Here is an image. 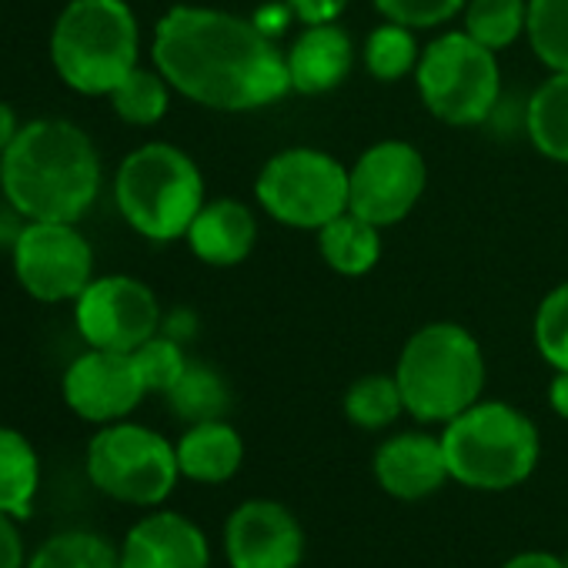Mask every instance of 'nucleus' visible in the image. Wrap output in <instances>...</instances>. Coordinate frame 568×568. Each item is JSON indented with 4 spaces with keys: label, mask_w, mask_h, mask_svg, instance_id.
Returning <instances> with one entry per match:
<instances>
[{
    "label": "nucleus",
    "mask_w": 568,
    "mask_h": 568,
    "mask_svg": "<svg viewBox=\"0 0 568 568\" xmlns=\"http://www.w3.org/2000/svg\"><path fill=\"white\" fill-rule=\"evenodd\" d=\"M501 568H568L565 558L551 555V551H521L515 558H508Z\"/></svg>",
    "instance_id": "36"
},
{
    "label": "nucleus",
    "mask_w": 568,
    "mask_h": 568,
    "mask_svg": "<svg viewBox=\"0 0 568 568\" xmlns=\"http://www.w3.org/2000/svg\"><path fill=\"white\" fill-rule=\"evenodd\" d=\"M415 88L435 121L452 128H478L501 101V68L495 51L465 31H445L422 48Z\"/></svg>",
    "instance_id": "7"
},
{
    "label": "nucleus",
    "mask_w": 568,
    "mask_h": 568,
    "mask_svg": "<svg viewBox=\"0 0 568 568\" xmlns=\"http://www.w3.org/2000/svg\"><path fill=\"white\" fill-rule=\"evenodd\" d=\"M565 565H568V555H565Z\"/></svg>",
    "instance_id": "40"
},
{
    "label": "nucleus",
    "mask_w": 568,
    "mask_h": 568,
    "mask_svg": "<svg viewBox=\"0 0 568 568\" xmlns=\"http://www.w3.org/2000/svg\"><path fill=\"white\" fill-rule=\"evenodd\" d=\"M348 174H352L348 211H355L358 217H365L382 231L402 224L415 211L428 184V164L422 151L398 138L378 141L368 151H362L358 161L348 168Z\"/></svg>",
    "instance_id": "12"
},
{
    "label": "nucleus",
    "mask_w": 568,
    "mask_h": 568,
    "mask_svg": "<svg viewBox=\"0 0 568 568\" xmlns=\"http://www.w3.org/2000/svg\"><path fill=\"white\" fill-rule=\"evenodd\" d=\"M24 568H121V548L94 531H58Z\"/></svg>",
    "instance_id": "27"
},
{
    "label": "nucleus",
    "mask_w": 568,
    "mask_h": 568,
    "mask_svg": "<svg viewBox=\"0 0 568 568\" xmlns=\"http://www.w3.org/2000/svg\"><path fill=\"white\" fill-rule=\"evenodd\" d=\"M134 362H138V372L148 385V392H158V395H168L178 378L184 375V368L191 365L187 355H184V345L174 342L171 335L158 332L154 338H148L141 348L131 352Z\"/></svg>",
    "instance_id": "31"
},
{
    "label": "nucleus",
    "mask_w": 568,
    "mask_h": 568,
    "mask_svg": "<svg viewBox=\"0 0 568 568\" xmlns=\"http://www.w3.org/2000/svg\"><path fill=\"white\" fill-rule=\"evenodd\" d=\"M0 194L28 221L78 224L101 194V154L71 121H28L0 154Z\"/></svg>",
    "instance_id": "2"
},
{
    "label": "nucleus",
    "mask_w": 568,
    "mask_h": 568,
    "mask_svg": "<svg viewBox=\"0 0 568 568\" xmlns=\"http://www.w3.org/2000/svg\"><path fill=\"white\" fill-rule=\"evenodd\" d=\"M121 568H211L207 538L191 518L154 511L128 531Z\"/></svg>",
    "instance_id": "17"
},
{
    "label": "nucleus",
    "mask_w": 568,
    "mask_h": 568,
    "mask_svg": "<svg viewBox=\"0 0 568 568\" xmlns=\"http://www.w3.org/2000/svg\"><path fill=\"white\" fill-rule=\"evenodd\" d=\"M21 128H24V124L18 121V111H14L8 101H0V154H4V151L14 144V138H18Z\"/></svg>",
    "instance_id": "37"
},
{
    "label": "nucleus",
    "mask_w": 568,
    "mask_h": 568,
    "mask_svg": "<svg viewBox=\"0 0 568 568\" xmlns=\"http://www.w3.org/2000/svg\"><path fill=\"white\" fill-rule=\"evenodd\" d=\"M318 251L335 274L365 277L382 261V227L345 211L318 231Z\"/></svg>",
    "instance_id": "20"
},
{
    "label": "nucleus",
    "mask_w": 568,
    "mask_h": 568,
    "mask_svg": "<svg viewBox=\"0 0 568 568\" xmlns=\"http://www.w3.org/2000/svg\"><path fill=\"white\" fill-rule=\"evenodd\" d=\"M525 41L551 74H568V0H528Z\"/></svg>",
    "instance_id": "29"
},
{
    "label": "nucleus",
    "mask_w": 568,
    "mask_h": 568,
    "mask_svg": "<svg viewBox=\"0 0 568 568\" xmlns=\"http://www.w3.org/2000/svg\"><path fill=\"white\" fill-rule=\"evenodd\" d=\"M528 0H468L462 11V31L488 51H505L525 38Z\"/></svg>",
    "instance_id": "25"
},
{
    "label": "nucleus",
    "mask_w": 568,
    "mask_h": 568,
    "mask_svg": "<svg viewBox=\"0 0 568 568\" xmlns=\"http://www.w3.org/2000/svg\"><path fill=\"white\" fill-rule=\"evenodd\" d=\"M531 335H535L538 355L555 372H568V281L541 298V305L535 312Z\"/></svg>",
    "instance_id": "30"
},
{
    "label": "nucleus",
    "mask_w": 568,
    "mask_h": 568,
    "mask_svg": "<svg viewBox=\"0 0 568 568\" xmlns=\"http://www.w3.org/2000/svg\"><path fill=\"white\" fill-rule=\"evenodd\" d=\"M161 332L184 345V342L194 335V315H191V312H174V315H168V318L161 322Z\"/></svg>",
    "instance_id": "38"
},
{
    "label": "nucleus",
    "mask_w": 568,
    "mask_h": 568,
    "mask_svg": "<svg viewBox=\"0 0 568 568\" xmlns=\"http://www.w3.org/2000/svg\"><path fill=\"white\" fill-rule=\"evenodd\" d=\"M0 568H24V538L8 511H0Z\"/></svg>",
    "instance_id": "34"
},
{
    "label": "nucleus",
    "mask_w": 568,
    "mask_h": 568,
    "mask_svg": "<svg viewBox=\"0 0 568 568\" xmlns=\"http://www.w3.org/2000/svg\"><path fill=\"white\" fill-rule=\"evenodd\" d=\"M171 412L187 422V425H197V422H214V418H224L227 408H231V392H227V382L211 368V365H201V362H191L184 368V375L178 378V385L164 395Z\"/></svg>",
    "instance_id": "23"
},
{
    "label": "nucleus",
    "mask_w": 568,
    "mask_h": 568,
    "mask_svg": "<svg viewBox=\"0 0 568 568\" xmlns=\"http://www.w3.org/2000/svg\"><path fill=\"white\" fill-rule=\"evenodd\" d=\"M171 84L164 81V74L158 68H134L111 94V108L114 114L131 124V128H154L164 121L168 108H171Z\"/></svg>",
    "instance_id": "24"
},
{
    "label": "nucleus",
    "mask_w": 568,
    "mask_h": 568,
    "mask_svg": "<svg viewBox=\"0 0 568 568\" xmlns=\"http://www.w3.org/2000/svg\"><path fill=\"white\" fill-rule=\"evenodd\" d=\"M405 412L395 375H365L345 392V418L365 432H382Z\"/></svg>",
    "instance_id": "28"
},
{
    "label": "nucleus",
    "mask_w": 568,
    "mask_h": 568,
    "mask_svg": "<svg viewBox=\"0 0 568 568\" xmlns=\"http://www.w3.org/2000/svg\"><path fill=\"white\" fill-rule=\"evenodd\" d=\"M161 302L141 277L94 274L74 302V325L88 348L134 352L161 332Z\"/></svg>",
    "instance_id": "11"
},
{
    "label": "nucleus",
    "mask_w": 568,
    "mask_h": 568,
    "mask_svg": "<svg viewBox=\"0 0 568 568\" xmlns=\"http://www.w3.org/2000/svg\"><path fill=\"white\" fill-rule=\"evenodd\" d=\"M61 395L78 418L91 425H111L124 422L144 402L148 385L131 352L88 348L68 365Z\"/></svg>",
    "instance_id": "13"
},
{
    "label": "nucleus",
    "mask_w": 568,
    "mask_h": 568,
    "mask_svg": "<svg viewBox=\"0 0 568 568\" xmlns=\"http://www.w3.org/2000/svg\"><path fill=\"white\" fill-rule=\"evenodd\" d=\"M405 412L425 425H448L481 402L485 352L478 338L455 322L422 325L402 348L395 365Z\"/></svg>",
    "instance_id": "3"
},
{
    "label": "nucleus",
    "mask_w": 568,
    "mask_h": 568,
    "mask_svg": "<svg viewBox=\"0 0 568 568\" xmlns=\"http://www.w3.org/2000/svg\"><path fill=\"white\" fill-rule=\"evenodd\" d=\"M448 475L478 491L521 485L541 455L531 418L505 402H475L442 432Z\"/></svg>",
    "instance_id": "6"
},
{
    "label": "nucleus",
    "mask_w": 568,
    "mask_h": 568,
    "mask_svg": "<svg viewBox=\"0 0 568 568\" xmlns=\"http://www.w3.org/2000/svg\"><path fill=\"white\" fill-rule=\"evenodd\" d=\"M418 58H422V48L415 41V31L395 21H382L378 28H372L362 48L365 71L382 84H395L415 74Z\"/></svg>",
    "instance_id": "26"
},
{
    "label": "nucleus",
    "mask_w": 568,
    "mask_h": 568,
    "mask_svg": "<svg viewBox=\"0 0 568 568\" xmlns=\"http://www.w3.org/2000/svg\"><path fill=\"white\" fill-rule=\"evenodd\" d=\"M191 254L211 267H234L241 264L257 244V217L247 204L234 197L204 201L197 217L184 234Z\"/></svg>",
    "instance_id": "18"
},
{
    "label": "nucleus",
    "mask_w": 568,
    "mask_h": 568,
    "mask_svg": "<svg viewBox=\"0 0 568 568\" xmlns=\"http://www.w3.org/2000/svg\"><path fill=\"white\" fill-rule=\"evenodd\" d=\"M525 134L541 158L568 164V74H551L528 98Z\"/></svg>",
    "instance_id": "21"
},
{
    "label": "nucleus",
    "mask_w": 568,
    "mask_h": 568,
    "mask_svg": "<svg viewBox=\"0 0 568 568\" xmlns=\"http://www.w3.org/2000/svg\"><path fill=\"white\" fill-rule=\"evenodd\" d=\"M548 405L558 418H568V372H555L548 385Z\"/></svg>",
    "instance_id": "39"
},
{
    "label": "nucleus",
    "mask_w": 568,
    "mask_h": 568,
    "mask_svg": "<svg viewBox=\"0 0 568 568\" xmlns=\"http://www.w3.org/2000/svg\"><path fill=\"white\" fill-rule=\"evenodd\" d=\"M254 197L271 221L318 234L328 221L348 211L352 174L328 151L288 148L261 164Z\"/></svg>",
    "instance_id": "8"
},
{
    "label": "nucleus",
    "mask_w": 568,
    "mask_h": 568,
    "mask_svg": "<svg viewBox=\"0 0 568 568\" xmlns=\"http://www.w3.org/2000/svg\"><path fill=\"white\" fill-rule=\"evenodd\" d=\"M41 485V458L28 435L0 425V511L18 521L31 515L34 495Z\"/></svg>",
    "instance_id": "22"
},
{
    "label": "nucleus",
    "mask_w": 568,
    "mask_h": 568,
    "mask_svg": "<svg viewBox=\"0 0 568 568\" xmlns=\"http://www.w3.org/2000/svg\"><path fill=\"white\" fill-rule=\"evenodd\" d=\"M151 61L187 101L211 111H257L292 91L284 51L247 18L174 4L154 24Z\"/></svg>",
    "instance_id": "1"
},
{
    "label": "nucleus",
    "mask_w": 568,
    "mask_h": 568,
    "mask_svg": "<svg viewBox=\"0 0 568 568\" xmlns=\"http://www.w3.org/2000/svg\"><path fill=\"white\" fill-rule=\"evenodd\" d=\"M468 0H372V8L395 24H405L412 31L445 28L455 18H462Z\"/></svg>",
    "instance_id": "32"
},
{
    "label": "nucleus",
    "mask_w": 568,
    "mask_h": 568,
    "mask_svg": "<svg viewBox=\"0 0 568 568\" xmlns=\"http://www.w3.org/2000/svg\"><path fill=\"white\" fill-rule=\"evenodd\" d=\"M348 4H352V0H284L288 14L295 21H302L305 28L308 24H335L345 14Z\"/></svg>",
    "instance_id": "33"
},
{
    "label": "nucleus",
    "mask_w": 568,
    "mask_h": 568,
    "mask_svg": "<svg viewBox=\"0 0 568 568\" xmlns=\"http://www.w3.org/2000/svg\"><path fill=\"white\" fill-rule=\"evenodd\" d=\"M375 478L392 498H402V501L428 498L452 478L442 435L438 438L425 432L392 435L375 452Z\"/></svg>",
    "instance_id": "16"
},
{
    "label": "nucleus",
    "mask_w": 568,
    "mask_h": 568,
    "mask_svg": "<svg viewBox=\"0 0 568 568\" xmlns=\"http://www.w3.org/2000/svg\"><path fill=\"white\" fill-rule=\"evenodd\" d=\"M178 448L154 428L111 422L88 442V478L124 505H161L178 485Z\"/></svg>",
    "instance_id": "9"
},
{
    "label": "nucleus",
    "mask_w": 568,
    "mask_h": 568,
    "mask_svg": "<svg viewBox=\"0 0 568 568\" xmlns=\"http://www.w3.org/2000/svg\"><path fill=\"white\" fill-rule=\"evenodd\" d=\"M358 51L352 34L335 21V24H308L292 48L284 51V64H288V81L292 91L305 98H322L338 91L352 71H355Z\"/></svg>",
    "instance_id": "15"
},
{
    "label": "nucleus",
    "mask_w": 568,
    "mask_h": 568,
    "mask_svg": "<svg viewBox=\"0 0 568 568\" xmlns=\"http://www.w3.org/2000/svg\"><path fill=\"white\" fill-rule=\"evenodd\" d=\"M58 78L84 94L108 98L141 58V24L128 0H71L51 28Z\"/></svg>",
    "instance_id": "4"
},
{
    "label": "nucleus",
    "mask_w": 568,
    "mask_h": 568,
    "mask_svg": "<svg viewBox=\"0 0 568 568\" xmlns=\"http://www.w3.org/2000/svg\"><path fill=\"white\" fill-rule=\"evenodd\" d=\"M21 288L41 305H68L94 281V247L71 221H28L11 247Z\"/></svg>",
    "instance_id": "10"
},
{
    "label": "nucleus",
    "mask_w": 568,
    "mask_h": 568,
    "mask_svg": "<svg viewBox=\"0 0 568 568\" xmlns=\"http://www.w3.org/2000/svg\"><path fill=\"white\" fill-rule=\"evenodd\" d=\"M24 224H28V217H24L8 197L0 201V247H8V251H11Z\"/></svg>",
    "instance_id": "35"
},
{
    "label": "nucleus",
    "mask_w": 568,
    "mask_h": 568,
    "mask_svg": "<svg viewBox=\"0 0 568 568\" xmlns=\"http://www.w3.org/2000/svg\"><path fill=\"white\" fill-rule=\"evenodd\" d=\"M114 204L131 231L154 244H171L187 234L204 207V174L187 151L151 141L118 164Z\"/></svg>",
    "instance_id": "5"
},
{
    "label": "nucleus",
    "mask_w": 568,
    "mask_h": 568,
    "mask_svg": "<svg viewBox=\"0 0 568 568\" xmlns=\"http://www.w3.org/2000/svg\"><path fill=\"white\" fill-rule=\"evenodd\" d=\"M224 551L231 568H298L305 558V531L284 505L251 498L231 511Z\"/></svg>",
    "instance_id": "14"
},
{
    "label": "nucleus",
    "mask_w": 568,
    "mask_h": 568,
    "mask_svg": "<svg viewBox=\"0 0 568 568\" xmlns=\"http://www.w3.org/2000/svg\"><path fill=\"white\" fill-rule=\"evenodd\" d=\"M178 448V468L184 478L201 485H221L237 475L244 462V442L234 425L224 418L187 425Z\"/></svg>",
    "instance_id": "19"
}]
</instances>
